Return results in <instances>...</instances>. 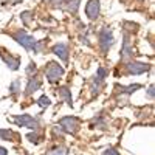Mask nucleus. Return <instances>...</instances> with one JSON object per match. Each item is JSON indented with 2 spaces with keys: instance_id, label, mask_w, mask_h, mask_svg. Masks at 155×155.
I'll use <instances>...</instances> for the list:
<instances>
[{
  "instance_id": "nucleus-2",
  "label": "nucleus",
  "mask_w": 155,
  "mask_h": 155,
  "mask_svg": "<svg viewBox=\"0 0 155 155\" xmlns=\"http://www.w3.org/2000/svg\"><path fill=\"white\" fill-rule=\"evenodd\" d=\"M45 74H47V79L50 84H56L62 79V76H64V68L59 65L58 62L54 61H50L47 64V67H45Z\"/></svg>"
},
{
  "instance_id": "nucleus-5",
  "label": "nucleus",
  "mask_w": 155,
  "mask_h": 155,
  "mask_svg": "<svg viewBox=\"0 0 155 155\" xmlns=\"http://www.w3.org/2000/svg\"><path fill=\"white\" fill-rule=\"evenodd\" d=\"M59 124L64 129V132L76 135V132L79 130V124L81 123H79V120H78L76 116H64V118L59 120Z\"/></svg>"
},
{
  "instance_id": "nucleus-4",
  "label": "nucleus",
  "mask_w": 155,
  "mask_h": 155,
  "mask_svg": "<svg viewBox=\"0 0 155 155\" xmlns=\"http://www.w3.org/2000/svg\"><path fill=\"white\" fill-rule=\"evenodd\" d=\"M12 121L19 127H28L31 130H37V127H39V120L33 118L31 115H14L12 116Z\"/></svg>"
},
{
  "instance_id": "nucleus-1",
  "label": "nucleus",
  "mask_w": 155,
  "mask_h": 155,
  "mask_svg": "<svg viewBox=\"0 0 155 155\" xmlns=\"http://www.w3.org/2000/svg\"><path fill=\"white\" fill-rule=\"evenodd\" d=\"M12 37H14V41L17 44H20L25 50L33 51V53H41V51H42V44L39 42V41H36L33 36H30L27 31L19 30L17 33L12 34Z\"/></svg>"
},
{
  "instance_id": "nucleus-22",
  "label": "nucleus",
  "mask_w": 155,
  "mask_h": 155,
  "mask_svg": "<svg viewBox=\"0 0 155 155\" xmlns=\"http://www.w3.org/2000/svg\"><path fill=\"white\" fill-rule=\"evenodd\" d=\"M102 155H120V152L115 147H109V149H106L104 152H102Z\"/></svg>"
},
{
  "instance_id": "nucleus-25",
  "label": "nucleus",
  "mask_w": 155,
  "mask_h": 155,
  "mask_svg": "<svg viewBox=\"0 0 155 155\" xmlns=\"http://www.w3.org/2000/svg\"><path fill=\"white\" fill-rule=\"evenodd\" d=\"M0 155H8V150L5 147H2V146H0Z\"/></svg>"
},
{
  "instance_id": "nucleus-20",
  "label": "nucleus",
  "mask_w": 155,
  "mask_h": 155,
  "mask_svg": "<svg viewBox=\"0 0 155 155\" xmlns=\"http://www.w3.org/2000/svg\"><path fill=\"white\" fill-rule=\"evenodd\" d=\"M92 123H93V124H96V126H98V129H106V123L102 121L101 116H98V118H93V120H92Z\"/></svg>"
},
{
  "instance_id": "nucleus-11",
  "label": "nucleus",
  "mask_w": 155,
  "mask_h": 155,
  "mask_svg": "<svg viewBox=\"0 0 155 155\" xmlns=\"http://www.w3.org/2000/svg\"><path fill=\"white\" fill-rule=\"evenodd\" d=\"M58 95H59V98L61 99H64L67 102V106H73V99H71V92L68 90V87H61V88H58Z\"/></svg>"
},
{
  "instance_id": "nucleus-24",
  "label": "nucleus",
  "mask_w": 155,
  "mask_h": 155,
  "mask_svg": "<svg viewBox=\"0 0 155 155\" xmlns=\"http://www.w3.org/2000/svg\"><path fill=\"white\" fill-rule=\"evenodd\" d=\"M147 98L153 99V85H149V88H147Z\"/></svg>"
},
{
  "instance_id": "nucleus-9",
  "label": "nucleus",
  "mask_w": 155,
  "mask_h": 155,
  "mask_svg": "<svg viewBox=\"0 0 155 155\" xmlns=\"http://www.w3.org/2000/svg\"><path fill=\"white\" fill-rule=\"evenodd\" d=\"M2 59L5 61V64H6V65L11 68V70H19V65H20V59L16 56H8L6 53H2Z\"/></svg>"
},
{
  "instance_id": "nucleus-12",
  "label": "nucleus",
  "mask_w": 155,
  "mask_h": 155,
  "mask_svg": "<svg viewBox=\"0 0 155 155\" xmlns=\"http://www.w3.org/2000/svg\"><path fill=\"white\" fill-rule=\"evenodd\" d=\"M134 50L130 48V42H129V36H124V42H123V50H121V59H127L129 56H132Z\"/></svg>"
},
{
  "instance_id": "nucleus-23",
  "label": "nucleus",
  "mask_w": 155,
  "mask_h": 155,
  "mask_svg": "<svg viewBox=\"0 0 155 155\" xmlns=\"http://www.w3.org/2000/svg\"><path fill=\"white\" fill-rule=\"evenodd\" d=\"M33 71H36V64L34 62H30V67L27 68V74H31Z\"/></svg>"
},
{
  "instance_id": "nucleus-16",
  "label": "nucleus",
  "mask_w": 155,
  "mask_h": 155,
  "mask_svg": "<svg viewBox=\"0 0 155 155\" xmlns=\"http://www.w3.org/2000/svg\"><path fill=\"white\" fill-rule=\"evenodd\" d=\"M19 92H20V81L16 79L14 82L9 85V93L11 95H19Z\"/></svg>"
},
{
  "instance_id": "nucleus-6",
  "label": "nucleus",
  "mask_w": 155,
  "mask_h": 155,
  "mask_svg": "<svg viewBox=\"0 0 155 155\" xmlns=\"http://www.w3.org/2000/svg\"><path fill=\"white\" fill-rule=\"evenodd\" d=\"M99 12H101L99 0H88V3L85 5V16L90 20H96L99 17Z\"/></svg>"
},
{
  "instance_id": "nucleus-3",
  "label": "nucleus",
  "mask_w": 155,
  "mask_h": 155,
  "mask_svg": "<svg viewBox=\"0 0 155 155\" xmlns=\"http://www.w3.org/2000/svg\"><path fill=\"white\" fill-rule=\"evenodd\" d=\"M98 39H99V42H98V44H99V47H101V51H102V53H107V51L110 50V47L115 44L113 33H112V30L107 28V27H104V28L99 31Z\"/></svg>"
},
{
  "instance_id": "nucleus-14",
  "label": "nucleus",
  "mask_w": 155,
  "mask_h": 155,
  "mask_svg": "<svg viewBox=\"0 0 155 155\" xmlns=\"http://www.w3.org/2000/svg\"><path fill=\"white\" fill-rule=\"evenodd\" d=\"M121 93H126V95H130L134 92H137L138 88H141V84H132V85H127V87H118Z\"/></svg>"
},
{
  "instance_id": "nucleus-17",
  "label": "nucleus",
  "mask_w": 155,
  "mask_h": 155,
  "mask_svg": "<svg viewBox=\"0 0 155 155\" xmlns=\"http://www.w3.org/2000/svg\"><path fill=\"white\" fill-rule=\"evenodd\" d=\"M51 104V101H50V98L47 96V95H44V96H41L37 99V106L39 107H42V109H45V107H48Z\"/></svg>"
},
{
  "instance_id": "nucleus-10",
  "label": "nucleus",
  "mask_w": 155,
  "mask_h": 155,
  "mask_svg": "<svg viewBox=\"0 0 155 155\" xmlns=\"http://www.w3.org/2000/svg\"><path fill=\"white\" fill-rule=\"evenodd\" d=\"M42 85V81L39 79V78H30V81H28V85H27V92H25V95H31L34 93L36 90H39Z\"/></svg>"
},
{
  "instance_id": "nucleus-18",
  "label": "nucleus",
  "mask_w": 155,
  "mask_h": 155,
  "mask_svg": "<svg viewBox=\"0 0 155 155\" xmlns=\"http://www.w3.org/2000/svg\"><path fill=\"white\" fill-rule=\"evenodd\" d=\"M48 155H68V149L67 147H54Z\"/></svg>"
},
{
  "instance_id": "nucleus-7",
  "label": "nucleus",
  "mask_w": 155,
  "mask_h": 155,
  "mask_svg": "<svg viewBox=\"0 0 155 155\" xmlns=\"http://www.w3.org/2000/svg\"><path fill=\"white\" fill-rule=\"evenodd\" d=\"M126 68H127V73L129 74H143V73H146L149 70V65H147V64H144V62L134 61V62H129L127 65H126Z\"/></svg>"
},
{
  "instance_id": "nucleus-21",
  "label": "nucleus",
  "mask_w": 155,
  "mask_h": 155,
  "mask_svg": "<svg viewBox=\"0 0 155 155\" xmlns=\"http://www.w3.org/2000/svg\"><path fill=\"white\" fill-rule=\"evenodd\" d=\"M20 16H22V20H23V23H25V25H28V23H30V19H31V12H30V11L22 12Z\"/></svg>"
},
{
  "instance_id": "nucleus-19",
  "label": "nucleus",
  "mask_w": 155,
  "mask_h": 155,
  "mask_svg": "<svg viewBox=\"0 0 155 155\" xmlns=\"http://www.w3.org/2000/svg\"><path fill=\"white\" fill-rule=\"evenodd\" d=\"M27 140L30 141V143H34V144L41 143V137H39L37 134H28V135H27Z\"/></svg>"
},
{
  "instance_id": "nucleus-15",
  "label": "nucleus",
  "mask_w": 155,
  "mask_h": 155,
  "mask_svg": "<svg viewBox=\"0 0 155 155\" xmlns=\"http://www.w3.org/2000/svg\"><path fill=\"white\" fill-rule=\"evenodd\" d=\"M79 2H81V0H67L65 3H68V5L65 6V9L70 11V12H76L78 8H79Z\"/></svg>"
},
{
  "instance_id": "nucleus-8",
  "label": "nucleus",
  "mask_w": 155,
  "mask_h": 155,
  "mask_svg": "<svg viewBox=\"0 0 155 155\" xmlns=\"http://www.w3.org/2000/svg\"><path fill=\"white\" fill-rule=\"evenodd\" d=\"M51 51H53L56 56H59V59H62L64 62L68 61V45L67 44L59 42V44H56L53 48H51Z\"/></svg>"
},
{
  "instance_id": "nucleus-26",
  "label": "nucleus",
  "mask_w": 155,
  "mask_h": 155,
  "mask_svg": "<svg viewBox=\"0 0 155 155\" xmlns=\"http://www.w3.org/2000/svg\"><path fill=\"white\" fill-rule=\"evenodd\" d=\"M48 2H50V0H48Z\"/></svg>"
},
{
  "instance_id": "nucleus-13",
  "label": "nucleus",
  "mask_w": 155,
  "mask_h": 155,
  "mask_svg": "<svg viewBox=\"0 0 155 155\" xmlns=\"http://www.w3.org/2000/svg\"><path fill=\"white\" fill-rule=\"evenodd\" d=\"M14 132L9 130V129H0V140L3 141H14Z\"/></svg>"
}]
</instances>
